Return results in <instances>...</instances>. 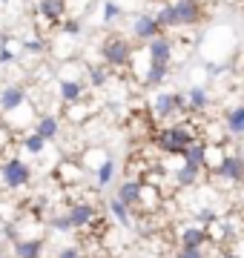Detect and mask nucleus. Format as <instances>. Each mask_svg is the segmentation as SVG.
Masks as SVG:
<instances>
[{
    "label": "nucleus",
    "mask_w": 244,
    "mask_h": 258,
    "mask_svg": "<svg viewBox=\"0 0 244 258\" xmlns=\"http://www.w3.org/2000/svg\"><path fill=\"white\" fill-rule=\"evenodd\" d=\"M20 147H23V152H29V155H43V152H46V141L40 138L38 132H32V129H29L26 135H23V141H20Z\"/></svg>",
    "instance_id": "nucleus-24"
},
{
    "label": "nucleus",
    "mask_w": 244,
    "mask_h": 258,
    "mask_svg": "<svg viewBox=\"0 0 244 258\" xmlns=\"http://www.w3.org/2000/svg\"><path fill=\"white\" fill-rule=\"evenodd\" d=\"M18 60V49L12 46V35H0V66L15 63Z\"/></svg>",
    "instance_id": "nucleus-30"
},
{
    "label": "nucleus",
    "mask_w": 244,
    "mask_h": 258,
    "mask_svg": "<svg viewBox=\"0 0 244 258\" xmlns=\"http://www.w3.org/2000/svg\"><path fill=\"white\" fill-rule=\"evenodd\" d=\"M0 184L6 189H23L32 184V166L23 158H6L0 164Z\"/></svg>",
    "instance_id": "nucleus-4"
},
{
    "label": "nucleus",
    "mask_w": 244,
    "mask_h": 258,
    "mask_svg": "<svg viewBox=\"0 0 244 258\" xmlns=\"http://www.w3.org/2000/svg\"><path fill=\"white\" fill-rule=\"evenodd\" d=\"M106 207H109V215H112L115 221L121 224V227H130V215H132V210H127V207H124L121 201H118V198H109V204H106Z\"/></svg>",
    "instance_id": "nucleus-28"
},
{
    "label": "nucleus",
    "mask_w": 244,
    "mask_h": 258,
    "mask_svg": "<svg viewBox=\"0 0 244 258\" xmlns=\"http://www.w3.org/2000/svg\"><path fill=\"white\" fill-rule=\"evenodd\" d=\"M172 49H175L172 46V37L158 35L147 43V57H150L152 66H169L172 63Z\"/></svg>",
    "instance_id": "nucleus-9"
},
{
    "label": "nucleus",
    "mask_w": 244,
    "mask_h": 258,
    "mask_svg": "<svg viewBox=\"0 0 244 258\" xmlns=\"http://www.w3.org/2000/svg\"><path fill=\"white\" fill-rule=\"evenodd\" d=\"M224 129H227V135H244V103H238V106H233V109H227Z\"/></svg>",
    "instance_id": "nucleus-20"
},
{
    "label": "nucleus",
    "mask_w": 244,
    "mask_h": 258,
    "mask_svg": "<svg viewBox=\"0 0 244 258\" xmlns=\"http://www.w3.org/2000/svg\"><path fill=\"white\" fill-rule=\"evenodd\" d=\"M164 35L161 26L155 23V15L152 12H138L135 18H132V37L138 40V43H150L152 37Z\"/></svg>",
    "instance_id": "nucleus-8"
},
{
    "label": "nucleus",
    "mask_w": 244,
    "mask_h": 258,
    "mask_svg": "<svg viewBox=\"0 0 244 258\" xmlns=\"http://www.w3.org/2000/svg\"><path fill=\"white\" fill-rule=\"evenodd\" d=\"M69 0H38V15L46 23H64Z\"/></svg>",
    "instance_id": "nucleus-15"
},
{
    "label": "nucleus",
    "mask_w": 244,
    "mask_h": 258,
    "mask_svg": "<svg viewBox=\"0 0 244 258\" xmlns=\"http://www.w3.org/2000/svg\"><path fill=\"white\" fill-rule=\"evenodd\" d=\"M216 175L230 181V184H244V158L235 155V152H227L221 166L216 169Z\"/></svg>",
    "instance_id": "nucleus-11"
},
{
    "label": "nucleus",
    "mask_w": 244,
    "mask_h": 258,
    "mask_svg": "<svg viewBox=\"0 0 244 258\" xmlns=\"http://www.w3.org/2000/svg\"><path fill=\"white\" fill-rule=\"evenodd\" d=\"M92 175H95V184L101 186V189H103V186H109V184H112V178H115V161H112V158H106Z\"/></svg>",
    "instance_id": "nucleus-26"
},
{
    "label": "nucleus",
    "mask_w": 244,
    "mask_h": 258,
    "mask_svg": "<svg viewBox=\"0 0 244 258\" xmlns=\"http://www.w3.org/2000/svg\"><path fill=\"white\" fill-rule=\"evenodd\" d=\"M172 258H207V247L204 249H181L178 247V252H175Z\"/></svg>",
    "instance_id": "nucleus-35"
},
{
    "label": "nucleus",
    "mask_w": 244,
    "mask_h": 258,
    "mask_svg": "<svg viewBox=\"0 0 244 258\" xmlns=\"http://www.w3.org/2000/svg\"><path fill=\"white\" fill-rule=\"evenodd\" d=\"M218 258H238V255H235L233 249H221V252H218Z\"/></svg>",
    "instance_id": "nucleus-36"
},
{
    "label": "nucleus",
    "mask_w": 244,
    "mask_h": 258,
    "mask_svg": "<svg viewBox=\"0 0 244 258\" xmlns=\"http://www.w3.org/2000/svg\"><path fill=\"white\" fill-rule=\"evenodd\" d=\"M216 221H218V212L210 210V207H201V210L196 212V224H198V227H204V230H210Z\"/></svg>",
    "instance_id": "nucleus-31"
},
{
    "label": "nucleus",
    "mask_w": 244,
    "mask_h": 258,
    "mask_svg": "<svg viewBox=\"0 0 244 258\" xmlns=\"http://www.w3.org/2000/svg\"><path fill=\"white\" fill-rule=\"evenodd\" d=\"M6 3H9V0H0V6H6Z\"/></svg>",
    "instance_id": "nucleus-38"
},
{
    "label": "nucleus",
    "mask_w": 244,
    "mask_h": 258,
    "mask_svg": "<svg viewBox=\"0 0 244 258\" xmlns=\"http://www.w3.org/2000/svg\"><path fill=\"white\" fill-rule=\"evenodd\" d=\"M0 258H6V252H3V247H0Z\"/></svg>",
    "instance_id": "nucleus-37"
},
{
    "label": "nucleus",
    "mask_w": 244,
    "mask_h": 258,
    "mask_svg": "<svg viewBox=\"0 0 244 258\" xmlns=\"http://www.w3.org/2000/svg\"><path fill=\"white\" fill-rule=\"evenodd\" d=\"M64 215L69 218L72 230H86V227H92V224L98 221V210H95V204H89V201H75V204H69Z\"/></svg>",
    "instance_id": "nucleus-7"
},
{
    "label": "nucleus",
    "mask_w": 244,
    "mask_h": 258,
    "mask_svg": "<svg viewBox=\"0 0 244 258\" xmlns=\"http://www.w3.org/2000/svg\"><path fill=\"white\" fill-rule=\"evenodd\" d=\"M23 106H29L26 103V89H23V86L9 83V86L0 89V115H3V120H9L15 112H23Z\"/></svg>",
    "instance_id": "nucleus-6"
},
{
    "label": "nucleus",
    "mask_w": 244,
    "mask_h": 258,
    "mask_svg": "<svg viewBox=\"0 0 244 258\" xmlns=\"http://www.w3.org/2000/svg\"><path fill=\"white\" fill-rule=\"evenodd\" d=\"M201 172H204V169H198V166L184 164V161H181V166L175 169V184H178V186H193Z\"/></svg>",
    "instance_id": "nucleus-25"
},
{
    "label": "nucleus",
    "mask_w": 244,
    "mask_h": 258,
    "mask_svg": "<svg viewBox=\"0 0 244 258\" xmlns=\"http://www.w3.org/2000/svg\"><path fill=\"white\" fill-rule=\"evenodd\" d=\"M121 15H124V6L118 3V0H103V6H101V23L103 26L115 23Z\"/></svg>",
    "instance_id": "nucleus-27"
},
{
    "label": "nucleus",
    "mask_w": 244,
    "mask_h": 258,
    "mask_svg": "<svg viewBox=\"0 0 244 258\" xmlns=\"http://www.w3.org/2000/svg\"><path fill=\"white\" fill-rule=\"evenodd\" d=\"M60 29H64L66 37H81L84 35V23H81V18H66L64 23H60Z\"/></svg>",
    "instance_id": "nucleus-33"
},
{
    "label": "nucleus",
    "mask_w": 244,
    "mask_h": 258,
    "mask_svg": "<svg viewBox=\"0 0 244 258\" xmlns=\"http://www.w3.org/2000/svg\"><path fill=\"white\" fill-rule=\"evenodd\" d=\"M155 147L164 152V155H184V149L190 147V144H196V129H193V123H169V126H161L158 132H155Z\"/></svg>",
    "instance_id": "nucleus-2"
},
{
    "label": "nucleus",
    "mask_w": 244,
    "mask_h": 258,
    "mask_svg": "<svg viewBox=\"0 0 244 258\" xmlns=\"http://www.w3.org/2000/svg\"><path fill=\"white\" fill-rule=\"evenodd\" d=\"M227 152H221V147H216V144H207V155H204V169H210V172H216L218 166H221V161H224Z\"/></svg>",
    "instance_id": "nucleus-29"
},
{
    "label": "nucleus",
    "mask_w": 244,
    "mask_h": 258,
    "mask_svg": "<svg viewBox=\"0 0 244 258\" xmlns=\"http://www.w3.org/2000/svg\"><path fill=\"white\" fill-rule=\"evenodd\" d=\"M161 207V189L155 184H144L138 198V212H155Z\"/></svg>",
    "instance_id": "nucleus-19"
},
{
    "label": "nucleus",
    "mask_w": 244,
    "mask_h": 258,
    "mask_svg": "<svg viewBox=\"0 0 244 258\" xmlns=\"http://www.w3.org/2000/svg\"><path fill=\"white\" fill-rule=\"evenodd\" d=\"M169 75V66H152L150 60H147V69H144V86H150V89H155V86H161V83L167 81Z\"/></svg>",
    "instance_id": "nucleus-22"
},
{
    "label": "nucleus",
    "mask_w": 244,
    "mask_h": 258,
    "mask_svg": "<svg viewBox=\"0 0 244 258\" xmlns=\"http://www.w3.org/2000/svg\"><path fill=\"white\" fill-rule=\"evenodd\" d=\"M86 95V81H75V78H57V98L60 103L72 106V103H81Z\"/></svg>",
    "instance_id": "nucleus-10"
},
{
    "label": "nucleus",
    "mask_w": 244,
    "mask_h": 258,
    "mask_svg": "<svg viewBox=\"0 0 244 258\" xmlns=\"http://www.w3.org/2000/svg\"><path fill=\"white\" fill-rule=\"evenodd\" d=\"M55 258H86L84 255V247H78V244H66L55 252Z\"/></svg>",
    "instance_id": "nucleus-34"
},
{
    "label": "nucleus",
    "mask_w": 244,
    "mask_h": 258,
    "mask_svg": "<svg viewBox=\"0 0 244 258\" xmlns=\"http://www.w3.org/2000/svg\"><path fill=\"white\" fill-rule=\"evenodd\" d=\"M12 252H15V258H43L46 241L43 238H18V241H12Z\"/></svg>",
    "instance_id": "nucleus-14"
},
{
    "label": "nucleus",
    "mask_w": 244,
    "mask_h": 258,
    "mask_svg": "<svg viewBox=\"0 0 244 258\" xmlns=\"http://www.w3.org/2000/svg\"><path fill=\"white\" fill-rule=\"evenodd\" d=\"M152 15H155V23L161 26V32L164 29L196 26L201 20V6H198V0H167Z\"/></svg>",
    "instance_id": "nucleus-1"
},
{
    "label": "nucleus",
    "mask_w": 244,
    "mask_h": 258,
    "mask_svg": "<svg viewBox=\"0 0 244 258\" xmlns=\"http://www.w3.org/2000/svg\"><path fill=\"white\" fill-rule=\"evenodd\" d=\"M184 103H187L190 112H207V106H210V92L196 83V86H190L187 92H184Z\"/></svg>",
    "instance_id": "nucleus-18"
},
{
    "label": "nucleus",
    "mask_w": 244,
    "mask_h": 258,
    "mask_svg": "<svg viewBox=\"0 0 244 258\" xmlns=\"http://www.w3.org/2000/svg\"><path fill=\"white\" fill-rule=\"evenodd\" d=\"M101 57L103 63L109 66V69H118V66H130L132 63V43L130 37L124 35H106L101 40Z\"/></svg>",
    "instance_id": "nucleus-3"
},
{
    "label": "nucleus",
    "mask_w": 244,
    "mask_h": 258,
    "mask_svg": "<svg viewBox=\"0 0 244 258\" xmlns=\"http://www.w3.org/2000/svg\"><path fill=\"white\" fill-rule=\"evenodd\" d=\"M213 241H210V235H207L204 227H198V224H190V227H184V230L178 232V247L181 249H204L210 247Z\"/></svg>",
    "instance_id": "nucleus-13"
},
{
    "label": "nucleus",
    "mask_w": 244,
    "mask_h": 258,
    "mask_svg": "<svg viewBox=\"0 0 244 258\" xmlns=\"http://www.w3.org/2000/svg\"><path fill=\"white\" fill-rule=\"evenodd\" d=\"M106 81H109V66L106 63H89L86 66V83H89L92 89L106 86Z\"/></svg>",
    "instance_id": "nucleus-21"
},
{
    "label": "nucleus",
    "mask_w": 244,
    "mask_h": 258,
    "mask_svg": "<svg viewBox=\"0 0 244 258\" xmlns=\"http://www.w3.org/2000/svg\"><path fill=\"white\" fill-rule=\"evenodd\" d=\"M204 155H207V144H204V141H196V144H190V147L184 149L181 161H184V164L198 166V169H204Z\"/></svg>",
    "instance_id": "nucleus-23"
},
{
    "label": "nucleus",
    "mask_w": 244,
    "mask_h": 258,
    "mask_svg": "<svg viewBox=\"0 0 244 258\" xmlns=\"http://www.w3.org/2000/svg\"><path fill=\"white\" fill-rule=\"evenodd\" d=\"M32 132H38L40 138L49 144V141H55L60 135V120H57V115H40V118H35Z\"/></svg>",
    "instance_id": "nucleus-16"
},
{
    "label": "nucleus",
    "mask_w": 244,
    "mask_h": 258,
    "mask_svg": "<svg viewBox=\"0 0 244 258\" xmlns=\"http://www.w3.org/2000/svg\"><path fill=\"white\" fill-rule=\"evenodd\" d=\"M152 118L155 120H169L175 115H184L187 112V103H184V92H158L152 98Z\"/></svg>",
    "instance_id": "nucleus-5"
},
{
    "label": "nucleus",
    "mask_w": 244,
    "mask_h": 258,
    "mask_svg": "<svg viewBox=\"0 0 244 258\" xmlns=\"http://www.w3.org/2000/svg\"><path fill=\"white\" fill-rule=\"evenodd\" d=\"M84 175H86V169L78 164V161H64V164L57 166V181H60V184L75 186V184L84 181Z\"/></svg>",
    "instance_id": "nucleus-17"
},
{
    "label": "nucleus",
    "mask_w": 244,
    "mask_h": 258,
    "mask_svg": "<svg viewBox=\"0 0 244 258\" xmlns=\"http://www.w3.org/2000/svg\"><path fill=\"white\" fill-rule=\"evenodd\" d=\"M20 52L23 55H40V52H46V40L43 37H29V40H23Z\"/></svg>",
    "instance_id": "nucleus-32"
},
{
    "label": "nucleus",
    "mask_w": 244,
    "mask_h": 258,
    "mask_svg": "<svg viewBox=\"0 0 244 258\" xmlns=\"http://www.w3.org/2000/svg\"><path fill=\"white\" fill-rule=\"evenodd\" d=\"M141 189H144V178H127V181H121V186H118L115 198H118L127 210L138 212V198H141Z\"/></svg>",
    "instance_id": "nucleus-12"
}]
</instances>
